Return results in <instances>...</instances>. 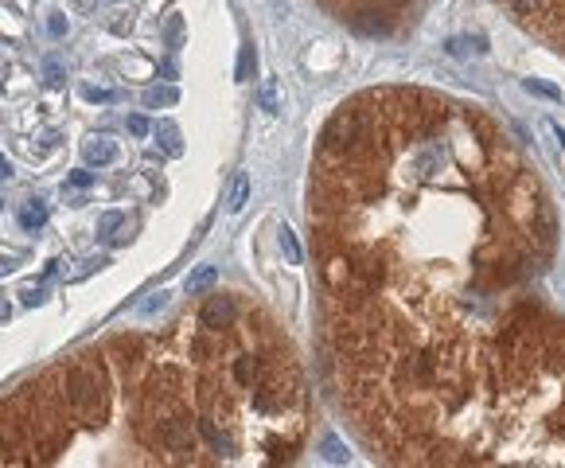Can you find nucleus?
I'll use <instances>...</instances> for the list:
<instances>
[{
	"instance_id": "f257e3e1",
	"label": "nucleus",
	"mask_w": 565,
	"mask_h": 468,
	"mask_svg": "<svg viewBox=\"0 0 565 468\" xmlns=\"http://www.w3.org/2000/svg\"><path fill=\"white\" fill-rule=\"evenodd\" d=\"M312 246L336 390L390 464H565L558 211L480 106L363 90L320 133Z\"/></svg>"
},
{
	"instance_id": "f03ea898",
	"label": "nucleus",
	"mask_w": 565,
	"mask_h": 468,
	"mask_svg": "<svg viewBox=\"0 0 565 468\" xmlns=\"http://www.w3.org/2000/svg\"><path fill=\"white\" fill-rule=\"evenodd\" d=\"M86 161L90 164H110V161H118V145H113L110 137H94V141H86Z\"/></svg>"
},
{
	"instance_id": "7ed1b4c3",
	"label": "nucleus",
	"mask_w": 565,
	"mask_h": 468,
	"mask_svg": "<svg viewBox=\"0 0 565 468\" xmlns=\"http://www.w3.org/2000/svg\"><path fill=\"white\" fill-rule=\"evenodd\" d=\"M43 223H47L43 199H28V203H24V211H20V227H24V230H39Z\"/></svg>"
},
{
	"instance_id": "20e7f679",
	"label": "nucleus",
	"mask_w": 565,
	"mask_h": 468,
	"mask_svg": "<svg viewBox=\"0 0 565 468\" xmlns=\"http://www.w3.org/2000/svg\"><path fill=\"white\" fill-rule=\"evenodd\" d=\"M214 281V265H199L195 273H187V292H203Z\"/></svg>"
},
{
	"instance_id": "39448f33",
	"label": "nucleus",
	"mask_w": 565,
	"mask_h": 468,
	"mask_svg": "<svg viewBox=\"0 0 565 468\" xmlns=\"http://www.w3.org/2000/svg\"><path fill=\"white\" fill-rule=\"evenodd\" d=\"M246 195H250V180H246V176H238V180H234V191H230V211H242V207H246Z\"/></svg>"
},
{
	"instance_id": "423d86ee",
	"label": "nucleus",
	"mask_w": 565,
	"mask_h": 468,
	"mask_svg": "<svg viewBox=\"0 0 565 468\" xmlns=\"http://www.w3.org/2000/svg\"><path fill=\"white\" fill-rule=\"evenodd\" d=\"M172 102H176V90H160V86H156V90H148V94H145V106H152V110H156V106H172Z\"/></svg>"
},
{
	"instance_id": "0eeeda50",
	"label": "nucleus",
	"mask_w": 565,
	"mask_h": 468,
	"mask_svg": "<svg viewBox=\"0 0 565 468\" xmlns=\"http://www.w3.org/2000/svg\"><path fill=\"white\" fill-rule=\"evenodd\" d=\"M281 250L289 254V262H301V246H296L293 230H281Z\"/></svg>"
},
{
	"instance_id": "6e6552de",
	"label": "nucleus",
	"mask_w": 565,
	"mask_h": 468,
	"mask_svg": "<svg viewBox=\"0 0 565 468\" xmlns=\"http://www.w3.org/2000/svg\"><path fill=\"white\" fill-rule=\"evenodd\" d=\"M43 71H47V82H51V86H63L66 71H63V63H59V58H47V66H43Z\"/></svg>"
},
{
	"instance_id": "1a4fd4ad",
	"label": "nucleus",
	"mask_w": 565,
	"mask_h": 468,
	"mask_svg": "<svg viewBox=\"0 0 565 468\" xmlns=\"http://www.w3.org/2000/svg\"><path fill=\"white\" fill-rule=\"evenodd\" d=\"M156 137H164V148H168V153H180V133L172 129V125H160V129H156Z\"/></svg>"
},
{
	"instance_id": "9d476101",
	"label": "nucleus",
	"mask_w": 565,
	"mask_h": 468,
	"mask_svg": "<svg viewBox=\"0 0 565 468\" xmlns=\"http://www.w3.org/2000/svg\"><path fill=\"white\" fill-rule=\"evenodd\" d=\"M82 98H86V102H113V90H102V86H82Z\"/></svg>"
},
{
	"instance_id": "9b49d317",
	"label": "nucleus",
	"mask_w": 565,
	"mask_h": 468,
	"mask_svg": "<svg viewBox=\"0 0 565 468\" xmlns=\"http://www.w3.org/2000/svg\"><path fill=\"white\" fill-rule=\"evenodd\" d=\"M250 66H254V47L246 44L242 47V58H238V78H250Z\"/></svg>"
},
{
	"instance_id": "f8f14e48",
	"label": "nucleus",
	"mask_w": 565,
	"mask_h": 468,
	"mask_svg": "<svg viewBox=\"0 0 565 468\" xmlns=\"http://www.w3.org/2000/svg\"><path fill=\"white\" fill-rule=\"evenodd\" d=\"M148 129H152V125H148V117H140V113L129 117V133H133V137H148Z\"/></svg>"
},
{
	"instance_id": "ddd939ff",
	"label": "nucleus",
	"mask_w": 565,
	"mask_h": 468,
	"mask_svg": "<svg viewBox=\"0 0 565 468\" xmlns=\"http://www.w3.org/2000/svg\"><path fill=\"white\" fill-rule=\"evenodd\" d=\"M66 183H71V188H90V183H94V172L78 168V172H71V176H66Z\"/></svg>"
},
{
	"instance_id": "4468645a",
	"label": "nucleus",
	"mask_w": 565,
	"mask_h": 468,
	"mask_svg": "<svg viewBox=\"0 0 565 468\" xmlns=\"http://www.w3.org/2000/svg\"><path fill=\"white\" fill-rule=\"evenodd\" d=\"M118 227H121V215L118 211H110V215L98 219V234H110V230H118Z\"/></svg>"
},
{
	"instance_id": "2eb2a0df",
	"label": "nucleus",
	"mask_w": 565,
	"mask_h": 468,
	"mask_svg": "<svg viewBox=\"0 0 565 468\" xmlns=\"http://www.w3.org/2000/svg\"><path fill=\"white\" fill-rule=\"evenodd\" d=\"M20 297H24V305H39V300H43L47 292H43V285H24Z\"/></svg>"
},
{
	"instance_id": "dca6fc26",
	"label": "nucleus",
	"mask_w": 565,
	"mask_h": 468,
	"mask_svg": "<svg viewBox=\"0 0 565 468\" xmlns=\"http://www.w3.org/2000/svg\"><path fill=\"white\" fill-rule=\"evenodd\" d=\"M47 28H51V36H63V31H66V20H63V16H51V24H47Z\"/></svg>"
},
{
	"instance_id": "f3484780",
	"label": "nucleus",
	"mask_w": 565,
	"mask_h": 468,
	"mask_svg": "<svg viewBox=\"0 0 565 468\" xmlns=\"http://www.w3.org/2000/svg\"><path fill=\"white\" fill-rule=\"evenodd\" d=\"M261 102H265V110H273V102H277V94H273V82L261 90Z\"/></svg>"
},
{
	"instance_id": "a211bd4d",
	"label": "nucleus",
	"mask_w": 565,
	"mask_h": 468,
	"mask_svg": "<svg viewBox=\"0 0 565 468\" xmlns=\"http://www.w3.org/2000/svg\"><path fill=\"white\" fill-rule=\"evenodd\" d=\"M16 270V258H0V278H4V273H12Z\"/></svg>"
},
{
	"instance_id": "6ab92c4d",
	"label": "nucleus",
	"mask_w": 565,
	"mask_h": 468,
	"mask_svg": "<svg viewBox=\"0 0 565 468\" xmlns=\"http://www.w3.org/2000/svg\"><path fill=\"white\" fill-rule=\"evenodd\" d=\"M4 176H12V164H8L4 156H0V180H4Z\"/></svg>"
}]
</instances>
